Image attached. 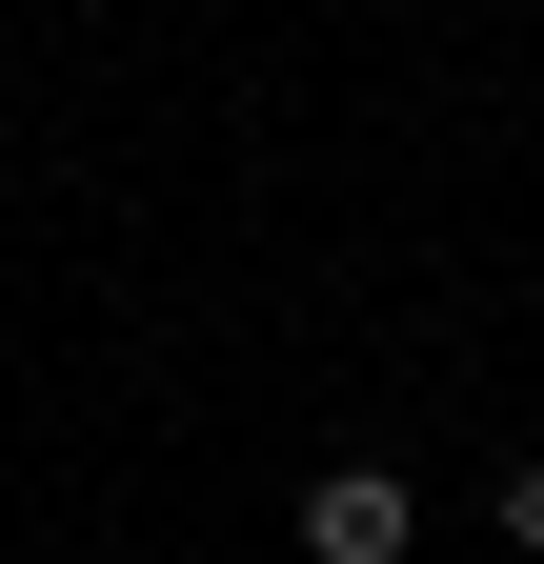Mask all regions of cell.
I'll return each instance as SVG.
<instances>
[{"label": "cell", "mask_w": 544, "mask_h": 564, "mask_svg": "<svg viewBox=\"0 0 544 564\" xmlns=\"http://www.w3.org/2000/svg\"><path fill=\"white\" fill-rule=\"evenodd\" d=\"M485 524H504V544L544 564V464H504V484H485Z\"/></svg>", "instance_id": "7a4b0ae2"}, {"label": "cell", "mask_w": 544, "mask_h": 564, "mask_svg": "<svg viewBox=\"0 0 544 564\" xmlns=\"http://www.w3.org/2000/svg\"><path fill=\"white\" fill-rule=\"evenodd\" d=\"M403 544H424L403 464H323V484H303V564H403Z\"/></svg>", "instance_id": "6da1fadb"}]
</instances>
